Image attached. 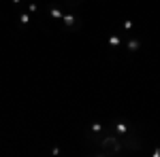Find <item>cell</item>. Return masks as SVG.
I'll use <instances>...</instances> for the list:
<instances>
[{"instance_id":"10","label":"cell","mask_w":160,"mask_h":157,"mask_svg":"<svg viewBox=\"0 0 160 157\" xmlns=\"http://www.w3.org/2000/svg\"><path fill=\"white\" fill-rule=\"evenodd\" d=\"M13 2H15V4H19V2H22V0H13Z\"/></svg>"},{"instance_id":"6","label":"cell","mask_w":160,"mask_h":157,"mask_svg":"<svg viewBox=\"0 0 160 157\" xmlns=\"http://www.w3.org/2000/svg\"><path fill=\"white\" fill-rule=\"evenodd\" d=\"M64 23L70 28V26H75V17L73 15H64Z\"/></svg>"},{"instance_id":"9","label":"cell","mask_w":160,"mask_h":157,"mask_svg":"<svg viewBox=\"0 0 160 157\" xmlns=\"http://www.w3.org/2000/svg\"><path fill=\"white\" fill-rule=\"evenodd\" d=\"M124 28H126V30H130V28H132V21H130V19H126V21H124Z\"/></svg>"},{"instance_id":"3","label":"cell","mask_w":160,"mask_h":157,"mask_svg":"<svg viewBox=\"0 0 160 157\" xmlns=\"http://www.w3.org/2000/svg\"><path fill=\"white\" fill-rule=\"evenodd\" d=\"M28 21H30V13H24L19 17V26H28Z\"/></svg>"},{"instance_id":"2","label":"cell","mask_w":160,"mask_h":157,"mask_svg":"<svg viewBox=\"0 0 160 157\" xmlns=\"http://www.w3.org/2000/svg\"><path fill=\"white\" fill-rule=\"evenodd\" d=\"M113 130H115V134H128V132H130V127H128L126 123H124V121H118Z\"/></svg>"},{"instance_id":"4","label":"cell","mask_w":160,"mask_h":157,"mask_svg":"<svg viewBox=\"0 0 160 157\" xmlns=\"http://www.w3.org/2000/svg\"><path fill=\"white\" fill-rule=\"evenodd\" d=\"M49 15L56 17V19H60V17H62V11H60V9H49Z\"/></svg>"},{"instance_id":"8","label":"cell","mask_w":160,"mask_h":157,"mask_svg":"<svg viewBox=\"0 0 160 157\" xmlns=\"http://www.w3.org/2000/svg\"><path fill=\"white\" fill-rule=\"evenodd\" d=\"M92 132H94V134H100V132H103V125H100V123H92Z\"/></svg>"},{"instance_id":"5","label":"cell","mask_w":160,"mask_h":157,"mask_svg":"<svg viewBox=\"0 0 160 157\" xmlns=\"http://www.w3.org/2000/svg\"><path fill=\"white\" fill-rule=\"evenodd\" d=\"M139 47H141V43H139V40H130V43H128V49H130V51H137Z\"/></svg>"},{"instance_id":"7","label":"cell","mask_w":160,"mask_h":157,"mask_svg":"<svg viewBox=\"0 0 160 157\" xmlns=\"http://www.w3.org/2000/svg\"><path fill=\"white\" fill-rule=\"evenodd\" d=\"M120 43H122V40H120V36H111V38H109V45H111V47H118Z\"/></svg>"},{"instance_id":"1","label":"cell","mask_w":160,"mask_h":157,"mask_svg":"<svg viewBox=\"0 0 160 157\" xmlns=\"http://www.w3.org/2000/svg\"><path fill=\"white\" fill-rule=\"evenodd\" d=\"M122 151H124V140L118 138V136H113V134H109V136L100 138L98 140V149L92 151V153L94 155H118Z\"/></svg>"}]
</instances>
